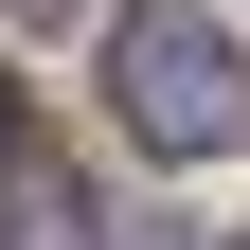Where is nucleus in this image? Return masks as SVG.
Returning a JSON list of instances; mask_svg holds the SVG:
<instances>
[{
  "label": "nucleus",
  "mask_w": 250,
  "mask_h": 250,
  "mask_svg": "<svg viewBox=\"0 0 250 250\" xmlns=\"http://www.w3.org/2000/svg\"><path fill=\"white\" fill-rule=\"evenodd\" d=\"M107 107H125L143 161H232L250 143V54L214 36L197 0H143V18L107 36Z\"/></svg>",
  "instance_id": "f257e3e1"
},
{
  "label": "nucleus",
  "mask_w": 250,
  "mask_h": 250,
  "mask_svg": "<svg viewBox=\"0 0 250 250\" xmlns=\"http://www.w3.org/2000/svg\"><path fill=\"white\" fill-rule=\"evenodd\" d=\"M0 161H18V72H0Z\"/></svg>",
  "instance_id": "f03ea898"
}]
</instances>
